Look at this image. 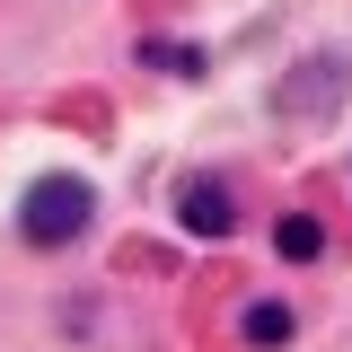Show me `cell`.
I'll return each instance as SVG.
<instances>
[{
    "label": "cell",
    "mask_w": 352,
    "mask_h": 352,
    "mask_svg": "<svg viewBox=\"0 0 352 352\" xmlns=\"http://www.w3.org/2000/svg\"><path fill=\"white\" fill-rule=\"evenodd\" d=\"M273 247H282V256H291V264H308V256H317V247H326V229H317V220H308V212H291V220H282V229H273Z\"/></svg>",
    "instance_id": "obj_3"
},
{
    "label": "cell",
    "mask_w": 352,
    "mask_h": 352,
    "mask_svg": "<svg viewBox=\"0 0 352 352\" xmlns=\"http://www.w3.org/2000/svg\"><path fill=\"white\" fill-rule=\"evenodd\" d=\"M141 62H150V71H203L194 44H141Z\"/></svg>",
    "instance_id": "obj_5"
},
{
    "label": "cell",
    "mask_w": 352,
    "mask_h": 352,
    "mask_svg": "<svg viewBox=\"0 0 352 352\" xmlns=\"http://www.w3.org/2000/svg\"><path fill=\"white\" fill-rule=\"evenodd\" d=\"M247 344H291V308L256 300V308H247Z\"/></svg>",
    "instance_id": "obj_4"
},
{
    "label": "cell",
    "mask_w": 352,
    "mask_h": 352,
    "mask_svg": "<svg viewBox=\"0 0 352 352\" xmlns=\"http://www.w3.org/2000/svg\"><path fill=\"white\" fill-rule=\"evenodd\" d=\"M88 212H97L88 176H36L27 203H18V229H27L36 247H62V238H80V229H88Z\"/></svg>",
    "instance_id": "obj_1"
},
{
    "label": "cell",
    "mask_w": 352,
    "mask_h": 352,
    "mask_svg": "<svg viewBox=\"0 0 352 352\" xmlns=\"http://www.w3.org/2000/svg\"><path fill=\"white\" fill-rule=\"evenodd\" d=\"M176 212H185V229H194V238H229V194H220L212 176H203V185H185V203H176Z\"/></svg>",
    "instance_id": "obj_2"
}]
</instances>
